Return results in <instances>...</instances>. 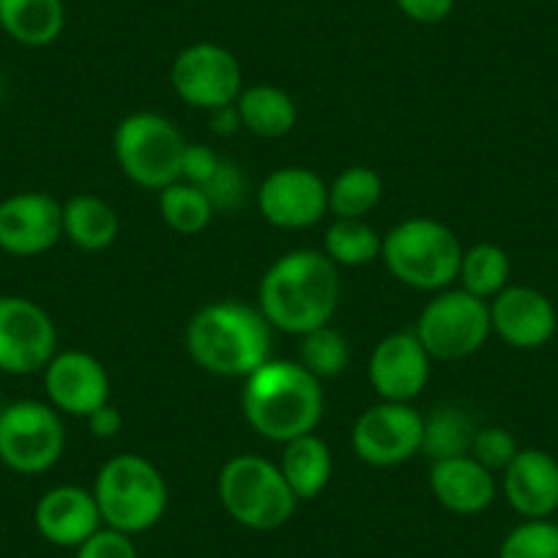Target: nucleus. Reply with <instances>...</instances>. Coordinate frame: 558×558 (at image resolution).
<instances>
[{
  "mask_svg": "<svg viewBox=\"0 0 558 558\" xmlns=\"http://www.w3.org/2000/svg\"><path fill=\"white\" fill-rule=\"evenodd\" d=\"M340 296V268L318 250H293L277 257L263 274L257 310L274 331L302 337L331 324Z\"/></svg>",
  "mask_w": 558,
  "mask_h": 558,
  "instance_id": "f257e3e1",
  "label": "nucleus"
},
{
  "mask_svg": "<svg viewBox=\"0 0 558 558\" xmlns=\"http://www.w3.org/2000/svg\"><path fill=\"white\" fill-rule=\"evenodd\" d=\"M324 380L302 367L296 359H268L250 378H244L241 408L246 425L260 438L288 444L315 433L324 418Z\"/></svg>",
  "mask_w": 558,
  "mask_h": 558,
  "instance_id": "f03ea898",
  "label": "nucleus"
},
{
  "mask_svg": "<svg viewBox=\"0 0 558 558\" xmlns=\"http://www.w3.org/2000/svg\"><path fill=\"white\" fill-rule=\"evenodd\" d=\"M184 345L192 362L208 375L244 380L271 359L274 329L252 304L222 299L192 315Z\"/></svg>",
  "mask_w": 558,
  "mask_h": 558,
  "instance_id": "7ed1b4c3",
  "label": "nucleus"
},
{
  "mask_svg": "<svg viewBox=\"0 0 558 558\" xmlns=\"http://www.w3.org/2000/svg\"><path fill=\"white\" fill-rule=\"evenodd\" d=\"M380 260L405 288L438 293L454 286L463 244L449 225L430 217H411L384 235Z\"/></svg>",
  "mask_w": 558,
  "mask_h": 558,
  "instance_id": "20e7f679",
  "label": "nucleus"
},
{
  "mask_svg": "<svg viewBox=\"0 0 558 558\" xmlns=\"http://www.w3.org/2000/svg\"><path fill=\"white\" fill-rule=\"evenodd\" d=\"M101 523L134 536L151 531L165 518L170 487L162 471L143 454H116L99 469L94 482Z\"/></svg>",
  "mask_w": 558,
  "mask_h": 558,
  "instance_id": "39448f33",
  "label": "nucleus"
},
{
  "mask_svg": "<svg viewBox=\"0 0 558 558\" xmlns=\"http://www.w3.org/2000/svg\"><path fill=\"white\" fill-rule=\"evenodd\" d=\"M217 490L225 512L252 531L282 529L299 507L279 465L260 454L230 458L219 471Z\"/></svg>",
  "mask_w": 558,
  "mask_h": 558,
  "instance_id": "423d86ee",
  "label": "nucleus"
},
{
  "mask_svg": "<svg viewBox=\"0 0 558 558\" xmlns=\"http://www.w3.org/2000/svg\"><path fill=\"white\" fill-rule=\"evenodd\" d=\"M186 143L181 129L159 112H132L112 132V154L132 184L162 192L181 179Z\"/></svg>",
  "mask_w": 558,
  "mask_h": 558,
  "instance_id": "0eeeda50",
  "label": "nucleus"
},
{
  "mask_svg": "<svg viewBox=\"0 0 558 558\" xmlns=\"http://www.w3.org/2000/svg\"><path fill=\"white\" fill-rule=\"evenodd\" d=\"M413 331L433 362L469 359L493 335L490 304L463 288H447L425 304Z\"/></svg>",
  "mask_w": 558,
  "mask_h": 558,
  "instance_id": "6e6552de",
  "label": "nucleus"
},
{
  "mask_svg": "<svg viewBox=\"0 0 558 558\" xmlns=\"http://www.w3.org/2000/svg\"><path fill=\"white\" fill-rule=\"evenodd\" d=\"M66 449V427L50 402L17 400L0 411V463L14 474H45Z\"/></svg>",
  "mask_w": 558,
  "mask_h": 558,
  "instance_id": "1a4fd4ad",
  "label": "nucleus"
},
{
  "mask_svg": "<svg viewBox=\"0 0 558 558\" xmlns=\"http://www.w3.org/2000/svg\"><path fill=\"white\" fill-rule=\"evenodd\" d=\"M170 85L184 105L214 112L235 105L244 90L241 63L228 47L214 41H195L175 56L170 66Z\"/></svg>",
  "mask_w": 558,
  "mask_h": 558,
  "instance_id": "9d476101",
  "label": "nucleus"
},
{
  "mask_svg": "<svg viewBox=\"0 0 558 558\" xmlns=\"http://www.w3.org/2000/svg\"><path fill=\"white\" fill-rule=\"evenodd\" d=\"M425 416L411 402L380 400L359 413L351 430V447L362 463L395 469L422 454Z\"/></svg>",
  "mask_w": 558,
  "mask_h": 558,
  "instance_id": "9b49d317",
  "label": "nucleus"
},
{
  "mask_svg": "<svg viewBox=\"0 0 558 558\" xmlns=\"http://www.w3.org/2000/svg\"><path fill=\"white\" fill-rule=\"evenodd\" d=\"M58 353L50 313L25 296H0V373H45Z\"/></svg>",
  "mask_w": 558,
  "mask_h": 558,
  "instance_id": "f8f14e48",
  "label": "nucleus"
},
{
  "mask_svg": "<svg viewBox=\"0 0 558 558\" xmlns=\"http://www.w3.org/2000/svg\"><path fill=\"white\" fill-rule=\"evenodd\" d=\"M257 208L279 230L315 228L329 214V184L310 168H279L263 179Z\"/></svg>",
  "mask_w": 558,
  "mask_h": 558,
  "instance_id": "ddd939ff",
  "label": "nucleus"
},
{
  "mask_svg": "<svg viewBox=\"0 0 558 558\" xmlns=\"http://www.w3.org/2000/svg\"><path fill=\"white\" fill-rule=\"evenodd\" d=\"M63 239V206L47 192H17L0 201V250L36 257Z\"/></svg>",
  "mask_w": 558,
  "mask_h": 558,
  "instance_id": "4468645a",
  "label": "nucleus"
},
{
  "mask_svg": "<svg viewBox=\"0 0 558 558\" xmlns=\"http://www.w3.org/2000/svg\"><path fill=\"white\" fill-rule=\"evenodd\" d=\"M367 373L380 400L413 402L430 384L433 356L416 331H391L373 348Z\"/></svg>",
  "mask_w": 558,
  "mask_h": 558,
  "instance_id": "2eb2a0df",
  "label": "nucleus"
},
{
  "mask_svg": "<svg viewBox=\"0 0 558 558\" xmlns=\"http://www.w3.org/2000/svg\"><path fill=\"white\" fill-rule=\"evenodd\" d=\"M45 391L58 413L88 418L96 408L110 402V375L90 353L58 351L45 367Z\"/></svg>",
  "mask_w": 558,
  "mask_h": 558,
  "instance_id": "dca6fc26",
  "label": "nucleus"
},
{
  "mask_svg": "<svg viewBox=\"0 0 558 558\" xmlns=\"http://www.w3.org/2000/svg\"><path fill=\"white\" fill-rule=\"evenodd\" d=\"M487 304H490L493 335L518 351H536L556 335V307L536 288L507 286Z\"/></svg>",
  "mask_w": 558,
  "mask_h": 558,
  "instance_id": "f3484780",
  "label": "nucleus"
},
{
  "mask_svg": "<svg viewBox=\"0 0 558 558\" xmlns=\"http://www.w3.org/2000/svg\"><path fill=\"white\" fill-rule=\"evenodd\" d=\"M34 520L50 545L74 550L105 525L94 490L77 485H58L47 490L36 504Z\"/></svg>",
  "mask_w": 558,
  "mask_h": 558,
  "instance_id": "a211bd4d",
  "label": "nucleus"
},
{
  "mask_svg": "<svg viewBox=\"0 0 558 558\" xmlns=\"http://www.w3.org/2000/svg\"><path fill=\"white\" fill-rule=\"evenodd\" d=\"M509 507L525 520H547L558 509V460L545 449H520L501 476Z\"/></svg>",
  "mask_w": 558,
  "mask_h": 558,
  "instance_id": "6ab92c4d",
  "label": "nucleus"
},
{
  "mask_svg": "<svg viewBox=\"0 0 558 558\" xmlns=\"http://www.w3.org/2000/svg\"><path fill=\"white\" fill-rule=\"evenodd\" d=\"M433 498L454 514H480L496 501V474L471 454L430 463Z\"/></svg>",
  "mask_w": 558,
  "mask_h": 558,
  "instance_id": "aec40b11",
  "label": "nucleus"
},
{
  "mask_svg": "<svg viewBox=\"0 0 558 558\" xmlns=\"http://www.w3.org/2000/svg\"><path fill=\"white\" fill-rule=\"evenodd\" d=\"M277 465L299 501L318 498L329 487L331 474H335L331 449L318 433H307V436L282 444V454H279Z\"/></svg>",
  "mask_w": 558,
  "mask_h": 558,
  "instance_id": "412c9836",
  "label": "nucleus"
},
{
  "mask_svg": "<svg viewBox=\"0 0 558 558\" xmlns=\"http://www.w3.org/2000/svg\"><path fill=\"white\" fill-rule=\"evenodd\" d=\"M241 129L263 140H279L293 132L299 121V107L288 90L279 85L257 83L241 90L235 99Z\"/></svg>",
  "mask_w": 558,
  "mask_h": 558,
  "instance_id": "4be33fe9",
  "label": "nucleus"
},
{
  "mask_svg": "<svg viewBox=\"0 0 558 558\" xmlns=\"http://www.w3.org/2000/svg\"><path fill=\"white\" fill-rule=\"evenodd\" d=\"M66 25L63 0H0V28L23 47H50Z\"/></svg>",
  "mask_w": 558,
  "mask_h": 558,
  "instance_id": "5701e85b",
  "label": "nucleus"
},
{
  "mask_svg": "<svg viewBox=\"0 0 558 558\" xmlns=\"http://www.w3.org/2000/svg\"><path fill=\"white\" fill-rule=\"evenodd\" d=\"M121 219L116 208L96 195H74L63 203V239L83 252H101L116 244Z\"/></svg>",
  "mask_w": 558,
  "mask_h": 558,
  "instance_id": "b1692460",
  "label": "nucleus"
},
{
  "mask_svg": "<svg viewBox=\"0 0 558 558\" xmlns=\"http://www.w3.org/2000/svg\"><path fill=\"white\" fill-rule=\"evenodd\" d=\"M474 436L476 427L469 413L454 405L436 408L430 416H425V425H422V454L430 463L463 458V454H471Z\"/></svg>",
  "mask_w": 558,
  "mask_h": 558,
  "instance_id": "393cba45",
  "label": "nucleus"
},
{
  "mask_svg": "<svg viewBox=\"0 0 558 558\" xmlns=\"http://www.w3.org/2000/svg\"><path fill=\"white\" fill-rule=\"evenodd\" d=\"M384 235L367 219H335L324 235V255L337 268H359L380 260Z\"/></svg>",
  "mask_w": 558,
  "mask_h": 558,
  "instance_id": "a878e982",
  "label": "nucleus"
},
{
  "mask_svg": "<svg viewBox=\"0 0 558 558\" xmlns=\"http://www.w3.org/2000/svg\"><path fill=\"white\" fill-rule=\"evenodd\" d=\"M384 197V179L373 168L353 165L329 184V214L335 219H367Z\"/></svg>",
  "mask_w": 558,
  "mask_h": 558,
  "instance_id": "bb28decb",
  "label": "nucleus"
},
{
  "mask_svg": "<svg viewBox=\"0 0 558 558\" xmlns=\"http://www.w3.org/2000/svg\"><path fill=\"white\" fill-rule=\"evenodd\" d=\"M509 274H512V263H509V255L498 244H476L463 250V260H460V288L474 296L496 299L504 288L509 286Z\"/></svg>",
  "mask_w": 558,
  "mask_h": 558,
  "instance_id": "cd10ccee",
  "label": "nucleus"
},
{
  "mask_svg": "<svg viewBox=\"0 0 558 558\" xmlns=\"http://www.w3.org/2000/svg\"><path fill=\"white\" fill-rule=\"evenodd\" d=\"M159 214L173 233L197 235L211 225L217 211L201 186L179 179L159 192Z\"/></svg>",
  "mask_w": 558,
  "mask_h": 558,
  "instance_id": "c85d7f7f",
  "label": "nucleus"
},
{
  "mask_svg": "<svg viewBox=\"0 0 558 558\" xmlns=\"http://www.w3.org/2000/svg\"><path fill=\"white\" fill-rule=\"evenodd\" d=\"M302 345H299V359L307 373H313L318 380L337 378L340 373H345L348 362H351V345H348L345 335L337 331L335 326L326 324L318 329L307 331V335L299 337Z\"/></svg>",
  "mask_w": 558,
  "mask_h": 558,
  "instance_id": "c756f323",
  "label": "nucleus"
},
{
  "mask_svg": "<svg viewBox=\"0 0 558 558\" xmlns=\"http://www.w3.org/2000/svg\"><path fill=\"white\" fill-rule=\"evenodd\" d=\"M498 558H558V523L523 520L504 536Z\"/></svg>",
  "mask_w": 558,
  "mask_h": 558,
  "instance_id": "7c9ffc66",
  "label": "nucleus"
},
{
  "mask_svg": "<svg viewBox=\"0 0 558 558\" xmlns=\"http://www.w3.org/2000/svg\"><path fill=\"white\" fill-rule=\"evenodd\" d=\"M520 452L518 441H514L512 433L507 427H480L474 436V447H471V458L476 463L485 465L487 471L498 474V471H507V465L512 463L514 454Z\"/></svg>",
  "mask_w": 558,
  "mask_h": 558,
  "instance_id": "2f4dec72",
  "label": "nucleus"
},
{
  "mask_svg": "<svg viewBox=\"0 0 558 558\" xmlns=\"http://www.w3.org/2000/svg\"><path fill=\"white\" fill-rule=\"evenodd\" d=\"M206 192V197L211 201L214 211H230V208H239L246 197V179L241 173L239 165H233L230 159H219L217 170L208 175L206 184L201 186Z\"/></svg>",
  "mask_w": 558,
  "mask_h": 558,
  "instance_id": "473e14b6",
  "label": "nucleus"
},
{
  "mask_svg": "<svg viewBox=\"0 0 558 558\" xmlns=\"http://www.w3.org/2000/svg\"><path fill=\"white\" fill-rule=\"evenodd\" d=\"M74 558H137V547L129 534L101 525L94 536H88L77 547Z\"/></svg>",
  "mask_w": 558,
  "mask_h": 558,
  "instance_id": "72a5a7b5",
  "label": "nucleus"
},
{
  "mask_svg": "<svg viewBox=\"0 0 558 558\" xmlns=\"http://www.w3.org/2000/svg\"><path fill=\"white\" fill-rule=\"evenodd\" d=\"M395 3L411 23L438 25L454 12L458 0H395Z\"/></svg>",
  "mask_w": 558,
  "mask_h": 558,
  "instance_id": "f704fd0d",
  "label": "nucleus"
},
{
  "mask_svg": "<svg viewBox=\"0 0 558 558\" xmlns=\"http://www.w3.org/2000/svg\"><path fill=\"white\" fill-rule=\"evenodd\" d=\"M85 422H88V430L94 433V438H101V441H110V438H116L123 430V416L112 402L96 408Z\"/></svg>",
  "mask_w": 558,
  "mask_h": 558,
  "instance_id": "c9c22d12",
  "label": "nucleus"
},
{
  "mask_svg": "<svg viewBox=\"0 0 558 558\" xmlns=\"http://www.w3.org/2000/svg\"><path fill=\"white\" fill-rule=\"evenodd\" d=\"M208 116H211V129L217 134H222V137H230V134H235L241 129L239 110H235V105L219 107V110L208 112Z\"/></svg>",
  "mask_w": 558,
  "mask_h": 558,
  "instance_id": "e433bc0d",
  "label": "nucleus"
},
{
  "mask_svg": "<svg viewBox=\"0 0 558 558\" xmlns=\"http://www.w3.org/2000/svg\"><path fill=\"white\" fill-rule=\"evenodd\" d=\"M0 411H3V405H0Z\"/></svg>",
  "mask_w": 558,
  "mask_h": 558,
  "instance_id": "4c0bfd02",
  "label": "nucleus"
}]
</instances>
